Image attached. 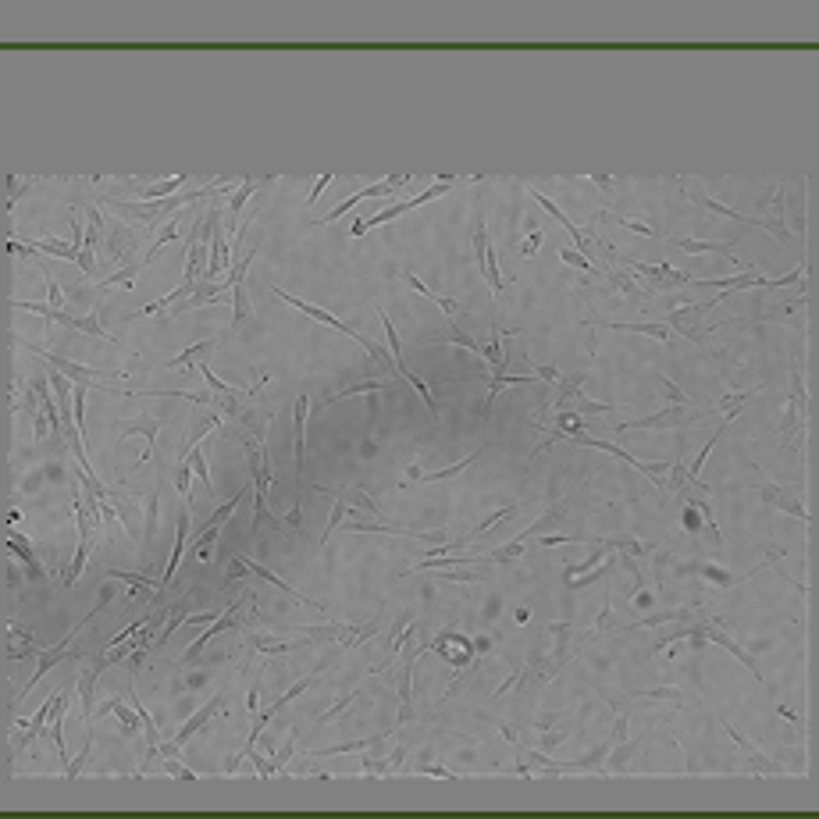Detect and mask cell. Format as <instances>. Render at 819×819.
I'll list each match as a JSON object with an SVG mask.
<instances>
[{"mask_svg":"<svg viewBox=\"0 0 819 819\" xmlns=\"http://www.w3.org/2000/svg\"><path fill=\"white\" fill-rule=\"evenodd\" d=\"M89 752H93V734L86 730V744H82V752H79L75 759H71V762H68V769H64V777H68V780H75V777L82 773V766H86Z\"/></svg>","mask_w":819,"mask_h":819,"instance_id":"cell-42","label":"cell"},{"mask_svg":"<svg viewBox=\"0 0 819 819\" xmlns=\"http://www.w3.org/2000/svg\"><path fill=\"white\" fill-rule=\"evenodd\" d=\"M388 388V381H357V385H350V388H342L339 395H332V399H325L321 403V410H328V406H335V403H342V399H350V395H360V392H385Z\"/></svg>","mask_w":819,"mask_h":819,"instance_id":"cell-26","label":"cell"},{"mask_svg":"<svg viewBox=\"0 0 819 819\" xmlns=\"http://www.w3.org/2000/svg\"><path fill=\"white\" fill-rule=\"evenodd\" d=\"M192 289H196V285H189V282H182V285H179L175 292H168V296H161V300H157V303H150V307H143V310H139V314H132L129 321H136V317H150V314H161L164 307H171V303H179V300H182V296H189Z\"/></svg>","mask_w":819,"mask_h":819,"instance_id":"cell-23","label":"cell"},{"mask_svg":"<svg viewBox=\"0 0 819 819\" xmlns=\"http://www.w3.org/2000/svg\"><path fill=\"white\" fill-rule=\"evenodd\" d=\"M179 463H189L192 470H196V474H200V481L207 485V499H214V481H210V474H207V453L200 449V445H196V449H189V456L186 460H179Z\"/></svg>","mask_w":819,"mask_h":819,"instance_id":"cell-25","label":"cell"},{"mask_svg":"<svg viewBox=\"0 0 819 819\" xmlns=\"http://www.w3.org/2000/svg\"><path fill=\"white\" fill-rule=\"evenodd\" d=\"M406 182H410V175H406V179H403V175H392V179H385L381 186H367V189H360V192H353V196H350V200H342V204H339L335 210H328L325 217H321V221H317V225H332V221H339L342 214H350V210H353V207H357L360 200H370V196H385V192H392V189H399V186H406Z\"/></svg>","mask_w":819,"mask_h":819,"instance_id":"cell-7","label":"cell"},{"mask_svg":"<svg viewBox=\"0 0 819 819\" xmlns=\"http://www.w3.org/2000/svg\"><path fill=\"white\" fill-rule=\"evenodd\" d=\"M182 182H186V175H179V179H164V182H157V186H150V189H143V200H146V204H154V200H168V196L175 192Z\"/></svg>","mask_w":819,"mask_h":819,"instance_id":"cell-34","label":"cell"},{"mask_svg":"<svg viewBox=\"0 0 819 819\" xmlns=\"http://www.w3.org/2000/svg\"><path fill=\"white\" fill-rule=\"evenodd\" d=\"M210 350H214V339H207V342H196L192 350H186V353H179V357H171V360H168V367H186L189 360H204Z\"/></svg>","mask_w":819,"mask_h":819,"instance_id":"cell-36","label":"cell"},{"mask_svg":"<svg viewBox=\"0 0 819 819\" xmlns=\"http://www.w3.org/2000/svg\"><path fill=\"white\" fill-rule=\"evenodd\" d=\"M634 699H669V702H681L684 691L681 687H652V691H634Z\"/></svg>","mask_w":819,"mask_h":819,"instance_id":"cell-45","label":"cell"},{"mask_svg":"<svg viewBox=\"0 0 819 819\" xmlns=\"http://www.w3.org/2000/svg\"><path fill=\"white\" fill-rule=\"evenodd\" d=\"M606 574H609V563H606V566H602V570H595V574H588V577H584V581H566V588H588V584H591V581H602V577H606Z\"/></svg>","mask_w":819,"mask_h":819,"instance_id":"cell-54","label":"cell"},{"mask_svg":"<svg viewBox=\"0 0 819 819\" xmlns=\"http://www.w3.org/2000/svg\"><path fill=\"white\" fill-rule=\"evenodd\" d=\"M417 773H431V777L456 780V773H453V769H445V766H438V762H420V766H417Z\"/></svg>","mask_w":819,"mask_h":819,"instance_id":"cell-51","label":"cell"},{"mask_svg":"<svg viewBox=\"0 0 819 819\" xmlns=\"http://www.w3.org/2000/svg\"><path fill=\"white\" fill-rule=\"evenodd\" d=\"M474 253H478V264H485V253H488V232H485V217L478 214V225H474Z\"/></svg>","mask_w":819,"mask_h":819,"instance_id":"cell-48","label":"cell"},{"mask_svg":"<svg viewBox=\"0 0 819 819\" xmlns=\"http://www.w3.org/2000/svg\"><path fill=\"white\" fill-rule=\"evenodd\" d=\"M702 577H705V581H712L716 588H730V584H737V577L730 574V570H723V566H712V563H705V566H702Z\"/></svg>","mask_w":819,"mask_h":819,"instance_id":"cell-39","label":"cell"},{"mask_svg":"<svg viewBox=\"0 0 819 819\" xmlns=\"http://www.w3.org/2000/svg\"><path fill=\"white\" fill-rule=\"evenodd\" d=\"M64 712H68V699H57V702H54V712H51V737H54V744H57V755H61V759L68 755V748H64V730H61Z\"/></svg>","mask_w":819,"mask_h":819,"instance_id":"cell-24","label":"cell"},{"mask_svg":"<svg viewBox=\"0 0 819 819\" xmlns=\"http://www.w3.org/2000/svg\"><path fill=\"white\" fill-rule=\"evenodd\" d=\"M296 737H300V730H292V734H289V741H285V748H282V752H275V759L267 762V777H275V773H282V769H285V759H289V755H292V748H296Z\"/></svg>","mask_w":819,"mask_h":819,"instance_id":"cell-40","label":"cell"},{"mask_svg":"<svg viewBox=\"0 0 819 819\" xmlns=\"http://www.w3.org/2000/svg\"><path fill=\"white\" fill-rule=\"evenodd\" d=\"M189 602H192V595H186V599H182V602L175 606V613L168 616V627H164V631H161V634L154 638V649H157V645H164V641H168L171 634H175V627H182L186 620H189V613H182V609H189Z\"/></svg>","mask_w":819,"mask_h":819,"instance_id":"cell-28","label":"cell"},{"mask_svg":"<svg viewBox=\"0 0 819 819\" xmlns=\"http://www.w3.org/2000/svg\"><path fill=\"white\" fill-rule=\"evenodd\" d=\"M175 235H179V221H168V225H164V232H161V239H157V242L150 246V253H146V257H143V267H146V264H150V260H154V257H157V253H161V250H164V246H168L171 239H175Z\"/></svg>","mask_w":819,"mask_h":819,"instance_id":"cell-41","label":"cell"},{"mask_svg":"<svg viewBox=\"0 0 819 819\" xmlns=\"http://www.w3.org/2000/svg\"><path fill=\"white\" fill-rule=\"evenodd\" d=\"M350 531H385V534H403V538H420V541H438L442 534L413 531V528H395V524H345Z\"/></svg>","mask_w":819,"mask_h":819,"instance_id":"cell-21","label":"cell"},{"mask_svg":"<svg viewBox=\"0 0 819 819\" xmlns=\"http://www.w3.org/2000/svg\"><path fill=\"white\" fill-rule=\"evenodd\" d=\"M613 221H616L620 228H631V232H638V235H649V239H656V235H659L652 225H645V221H634V217H620V214H613Z\"/></svg>","mask_w":819,"mask_h":819,"instance_id":"cell-47","label":"cell"},{"mask_svg":"<svg viewBox=\"0 0 819 819\" xmlns=\"http://www.w3.org/2000/svg\"><path fill=\"white\" fill-rule=\"evenodd\" d=\"M235 609H239V602L225 606V609H221V616L214 620V627H207L200 638H196V641L189 645V649H186V656H182V663H186V666H189V663H196V656H200V652L207 649V641H214L221 631H232V627H235Z\"/></svg>","mask_w":819,"mask_h":819,"instance_id":"cell-10","label":"cell"},{"mask_svg":"<svg viewBox=\"0 0 819 819\" xmlns=\"http://www.w3.org/2000/svg\"><path fill=\"white\" fill-rule=\"evenodd\" d=\"M8 549H11V552H15V556H18L21 563L29 566V577H33V581H43V577H46V574H43V566L36 563V552H33V545H29L26 538H21V534L8 531Z\"/></svg>","mask_w":819,"mask_h":819,"instance_id":"cell-17","label":"cell"},{"mask_svg":"<svg viewBox=\"0 0 819 819\" xmlns=\"http://www.w3.org/2000/svg\"><path fill=\"white\" fill-rule=\"evenodd\" d=\"M186 534H189V510H182V516H179L175 549H171V559H168V570H164V581H161V584H168L171 577H175V566H179V559H182V549H186Z\"/></svg>","mask_w":819,"mask_h":819,"instance_id":"cell-22","label":"cell"},{"mask_svg":"<svg viewBox=\"0 0 819 819\" xmlns=\"http://www.w3.org/2000/svg\"><path fill=\"white\" fill-rule=\"evenodd\" d=\"M684 616H691V609H666V613H652V616L638 620V624H627L624 631H645V627H659V624H669V620H684Z\"/></svg>","mask_w":819,"mask_h":819,"instance_id":"cell-27","label":"cell"},{"mask_svg":"<svg viewBox=\"0 0 819 819\" xmlns=\"http://www.w3.org/2000/svg\"><path fill=\"white\" fill-rule=\"evenodd\" d=\"M257 189H260V182H257V179H246V182H242V189H239V192H232V204H228V210H232V221H235V214L246 207V200H250V196H253Z\"/></svg>","mask_w":819,"mask_h":819,"instance_id":"cell-38","label":"cell"},{"mask_svg":"<svg viewBox=\"0 0 819 819\" xmlns=\"http://www.w3.org/2000/svg\"><path fill=\"white\" fill-rule=\"evenodd\" d=\"M93 684H96V674L86 669V674L79 677V699H82V719H86V723H93Z\"/></svg>","mask_w":819,"mask_h":819,"instance_id":"cell-32","label":"cell"},{"mask_svg":"<svg viewBox=\"0 0 819 819\" xmlns=\"http://www.w3.org/2000/svg\"><path fill=\"white\" fill-rule=\"evenodd\" d=\"M591 182H595V186H599L602 192H613V179H606V175H595Z\"/></svg>","mask_w":819,"mask_h":819,"instance_id":"cell-62","label":"cell"},{"mask_svg":"<svg viewBox=\"0 0 819 819\" xmlns=\"http://www.w3.org/2000/svg\"><path fill=\"white\" fill-rule=\"evenodd\" d=\"M602 328H613V332H641V335H652V339H659V342H669V332L666 325H631V321H599Z\"/></svg>","mask_w":819,"mask_h":819,"instance_id":"cell-20","label":"cell"},{"mask_svg":"<svg viewBox=\"0 0 819 819\" xmlns=\"http://www.w3.org/2000/svg\"><path fill=\"white\" fill-rule=\"evenodd\" d=\"M207 189H196V192H186V196H168V200H154V204H129V200H114V207L121 214H132V217H143V221H157L164 210H179L186 204H196L204 200Z\"/></svg>","mask_w":819,"mask_h":819,"instance_id":"cell-4","label":"cell"},{"mask_svg":"<svg viewBox=\"0 0 819 819\" xmlns=\"http://www.w3.org/2000/svg\"><path fill=\"white\" fill-rule=\"evenodd\" d=\"M677 250H687V253H730V246H719V242H694V239H669Z\"/></svg>","mask_w":819,"mask_h":819,"instance_id":"cell-33","label":"cell"},{"mask_svg":"<svg viewBox=\"0 0 819 819\" xmlns=\"http://www.w3.org/2000/svg\"><path fill=\"white\" fill-rule=\"evenodd\" d=\"M385 734H375V737H360V741H350V744H332V748H317L314 755H342V752H363V748H375Z\"/></svg>","mask_w":819,"mask_h":819,"instance_id":"cell-31","label":"cell"},{"mask_svg":"<svg viewBox=\"0 0 819 819\" xmlns=\"http://www.w3.org/2000/svg\"><path fill=\"white\" fill-rule=\"evenodd\" d=\"M627 737V712L616 719V730H613V741H624Z\"/></svg>","mask_w":819,"mask_h":819,"instance_id":"cell-60","label":"cell"},{"mask_svg":"<svg viewBox=\"0 0 819 819\" xmlns=\"http://www.w3.org/2000/svg\"><path fill=\"white\" fill-rule=\"evenodd\" d=\"M307 410H310V399L300 395L296 399V474L303 478V467H307Z\"/></svg>","mask_w":819,"mask_h":819,"instance_id":"cell-15","label":"cell"},{"mask_svg":"<svg viewBox=\"0 0 819 819\" xmlns=\"http://www.w3.org/2000/svg\"><path fill=\"white\" fill-rule=\"evenodd\" d=\"M271 292H275V296H278V300H282V303H289V307H296V310H303L307 317H314V321H321V325H328V328H335V332H342V335H350L353 342H360V345H363V350H367V357H370V360H385V353L378 350V345H375V342H367V339H363L360 332H353L350 325H342V321H339V317H332V314H325V310H321V307H310L307 300H300V296H292V292H282V289H271Z\"/></svg>","mask_w":819,"mask_h":819,"instance_id":"cell-1","label":"cell"},{"mask_svg":"<svg viewBox=\"0 0 819 819\" xmlns=\"http://www.w3.org/2000/svg\"><path fill=\"white\" fill-rule=\"evenodd\" d=\"M684 528H687V531H699V528H702V520H699V513H694V506H687V513H684Z\"/></svg>","mask_w":819,"mask_h":819,"instance_id":"cell-59","label":"cell"},{"mask_svg":"<svg viewBox=\"0 0 819 819\" xmlns=\"http://www.w3.org/2000/svg\"><path fill=\"white\" fill-rule=\"evenodd\" d=\"M541 239H545V235H541V232L534 228V232L528 235V242H524V246H520V253H524V257H531V253L538 250V246H541Z\"/></svg>","mask_w":819,"mask_h":819,"instance_id":"cell-56","label":"cell"},{"mask_svg":"<svg viewBox=\"0 0 819 819\" xmlns=\"http://www.w3.org/2000/svg\"><path fill=\"white\" fill-rule=\"evenodd\" d=\"M360 694H363L360 687H357V691H350V694H342V699H339V702H335L332 709H325V712H321V716H317V723H328V719H332V716H339V712H342L345 705H350V702H357V699H360Z\"/></svg>","mask_w":819,"mask_h":819,"instance_id":"cell-46","label":"cell"},{"mask_svg":"<svg viewBox=\"0 0 819 819\" xmlns=\"http://www.w3.org/2000/svg\"><path fill=\"white\" fill-rule=\"evenodd\" d=\"M691 200L699 204V207H705V210H712V214H719V217H734V221H744V225H755V228H766V232H773L780 242H787L791 239V232L780 225V221H769V217H752V214H741V210H730V207H723V204H716V200H709V196H699V192H691Z\"/></svg>","mask_w":819,"mask_h":819,"instance_id":"cell-5","label":"cell"},{"mask_svg":"<svg viewBox=\"0 0 819 819\" xmlns=\"http://www.w3.org/2000/svg\"><path fill=\"white\" fill-rule=\"evenodd\" d=\"M157 431H161V420H157V417H154V420H132V424H118V435H143V438H146V453L139 456V467L150 460V449H154Z\"/></svg>","mask_w":819,"mask_h":819,"instance_id":"cell-18","label":"cell"},{"mask_svg":"<svg viewBox=\"0 0 819 819\" xmlns=\"http://www.w3.org/2000/svg\"><path fill=\"white\" fill-rule=\"evenodd\" d=\"M602 545H606V549H620L624 556H649V552H652V545H649V549H645L641 541H634V538H627V534H620V538H609V541H602Z\"/></svg>","mask_w":819,"mask_h":819,"instance_id":"cell-35","label":"cell"},{"mask_svg":"<svg viewBox=\"0 0 819 819\" xmlns=\"http://www.w3.org/2000/svg\"><path fill=\"white\" fill-rule=\"evenodd\" d=\"M755 492H759V499L762 503H769V506H777V510H784V513H794L798 520H805V506L794 499V495L787 492V488H777V485H755Z\"/></svg>","mask_w":819,"mask_h":819,"instance_id":"cell-14","label":"cell"},{"mask_svg":"<svg viewBox=\"0 0 819 819\" xmlns=\"http://www.w3.org/2000/svg\"><path fill=\"white\" fill-rule=\"evenodd\" d=\"M659 381H663V388H666V395H669V399H674L677 406H687V395H684V392H681V388H677L674 381H669L666 375H659Z\"/></svg>","mask_w":819,"mask_h":819,"instance_id":"cell-53","label":"cell"},{"mask_svg":"<svg viewBox=\"0 0 819 819\" xmlns=\"http://www.w3.org/2000/svg\"><path fill=\"white\" fill-rule=\"evenodd\" d=\"M559 260L563 264H570V267H581V271H591V275H602V267H595L584 253H577V250H559Z\"/></svg>","mask_w":819,"mask_h":819,"instance_id":"cell-44","label":"cell"},{"mask_svg":"<svg viewBox=\"0 0 819 819\" xmlns=\"http://www.w3.org/2000/svg\"><path fill=\"white\" fill-rule=\"evenodd\" d=\"M727 424H730V417H727V420H723V424H719V428H716V435H712L709 442H705V449H702L699 456H694V463L687 467V478H691V481H699V474H702V467H705V460H709V453H712V445H716L719 438H723V431H727Z\"/></svg>","mask_w":819,"mask_h":819,"instance_id":"cell-29","label":"cell"},{"mask_svg":"<svg viewBox=\"0 0 819 819\" xmlns=\"http://www.w3.org/2000/svg\"><path fill=\"white\" fill-rule=\"evenodd\" d=\"M652 606V595H645V591H638V609H649Z\"/></svg>","mask_w":819,"mask_h":819,"instance_id":"cell-63","label":"cell"},{"mask_svg":"<svg viewBox=\"0 0 819 819\" xmlns=\"http://www.w3.org/2000/svg\"><path fill=\"white\" fill-rule=\"evenodd\" d=\"M210 221V264H207V278H214L221 267H228V246H225V228H221V210L214 207L207 214Z\"/></svg>","mask_w":819,"mask_h":819,"instance_id":"cell-12","label":"cell"},{"mask_svg":"<svg viewBox=\"0 0 819 819\" xmlns=\"http://www.w3.org/2000/svg\"><path fill=\"white\" fill-rule=\"evenodd\" d=\"M485 449H478V453H470V456H463L460 463H453V467H442V470H431V474H420V481H445V478H456L460 470H467L470 463H478V456H481Z\"/></svg>","mask_w":819,"mask_h":819,"instance_id":"cell-30","label":"cell"},{"mask_svg":"<svg viewBox=\"0 0 819 819\" xmlns=\"http://www.w3.org/2000/svg\"><path fill=\"white\" fill-rule=\"evenodd\" d=\"M606 253H609L613 260H624L631 271H638L641 278H649V292L677 289V285H691V275H687V271H677V267H669V264H641V260H634V257H620V253H613L609 246H606Z\"/></svg>","mask_w":819,"mask_h":819,"instance_id":"cell-2","label":"cell"},{"mask_svg":"<svg viewBox=\"0 0 819 819\" xmlns=\"http://www.w3.org/2000/svg\"><path fill=\"white\" fill-rule=\"evenodd\" d=\"M531 196H534V200H538V204H541V207L549 210V214H552V217L559 221V225H563V228L570 232V239L577 242V253H588V250H591V246H588V239H584V232H581V228L574 225V221H570V217H566V214H563V210H559V207H556L552 200H549V196H545V192H538V189H531Z\"/></svg>","mask_w":819,"mask_h":819,"instance_id":"cell-16","label":"cell"},{"mask_svg":"<svg viewBox=\"0 0 819 819\" xmlns=\"http://www.w3.org/2000/svg\"><path fill=\"white\" fill-rule=\"evenodd\" d=\"M449 342H453V345H463V350H470V353H481V345H478L474 339H470V335H463L456 325H453V335H449Z\"/></svg>","mask_w":819,"mask_h":819,"instance_id":"cell-52","label":"cell"},{"mask_svg":"<svg viewBox=\"0 0 819 819\" xmlns=\"http://www.w3.org/2000/svg\"><path fill=\"white\" fill-rule=\"evenodd\" d=\"M342 520H345V503L339 499V503H335V510H332V524H328V531H325V534H321V549H325V545H328V538H332V531H335V528H342Z\"/></svg>","mask_w":819,"mask_h":819,"instance_id":"cell-49","label":"cell"},{"mask_svg":"<svg viewBox=\"0 0 819 819\" xmlns=\"http://www.w3.org/2000/svg\"><path fill=\"white\" fill-rule=\"evenodd\" d=\"M755 392H759V385H752V388H744V392H737V395H727V399H719V406H723V410H727V417L734 420V417L741 413V406H744V403H748V399H752V395H755Z\"/></svg>","mask_w":819,"mask_h":819,"instance_id":"cell-37","label":"cell"},{"mask_svg":"<svg viewBox=\"0 0 819 819\" xmlns=\"http://www.w3.org/2000/svg\"><path fill=\"white\" fill-rule=\"evenodd\" d=\"M221 705H225V694H214V699H210V702H207L200 712H196V716L189 719V723H186L179 734H175V741H171V744H161V752H157V755H175V752H179V744H186V741H189L196 730H204V727L210 723V719H214V712H217Z\"/></svg>","mask_w":819,"mask_h":819,"instance_id":"cell-8","label":"cell"},{"mask_svg":"<svg viewBox=\"0 0 819 819\" xmlns=\"http://www.w3.org/2000/svg\"><path fill=\"white\" fill-rule=\"evenodd\" d=\"M687 420H691V413L674 403V406H666V410H659V413L638 417V420H631V424H620L616 435H620V431H631V428H681V424H687Z\"/></svg>","mask_w":819,"mask_h":819,"instance_id":"cell-9","label":"cell"},{"mask_svg":"<svg viewBox=\"0 0 819 819\" xmlns=\"http://www.w3.org/2000/svg\"><path fill=\"white\" fill-rule=\"evenodd\" d=\"M200 375H204V378H207V385H210V388H214V392H217V395H221V399H235V388H232V385H225V381H221V378H217V375H214V370H210V367H207V360H204V363H200Z\"/></svg>","mask_w":819,"mask_h":819,"instance_id":"cell-43","label":"cell"},{"mask_svg":"<svg viewBox=\"0 0 819 819\" xmlns=\"http://www.w3.org/2000/svg\"><path fill=\"white\" fill-rule=\"evenodd\" d=\"M43 278H46V296H51V307L57 310V307L64 303V296H61V289H57V282H54V275H51V271H46V267H43Z\"/></svg>","mask_w":819,"mask_h":819,"instance_id":"cell-50","label":"cell"},{"mask_svg":"<svg viewBox=\"0 0 819 819\" xmlns=\"http://www.w3.org/2000/svg\"><path fill=\"white\" fill-rule=\"evenodd\" d=\"M538 378H545V381H559L556 367H538Z\"/></svg>","mask_w":819,"mask_h":819,"instance_id":"cell-61","label":"cell"},{"mask_svg":"<svg viewBox=\"0 0 819 819\" xmlns=\"http://www.w3.org/2000/svg\"><path fill=\"white\" fill-rule=\"evenodd\" d=\"M406 285H410V289H417L420 296H424V300H431V303H438V307L445 310V317H456V314H460V303H456V300H449V296H438L435 289H428V285H424V282H420L417 275H410V271H406Z\"/></svg>","mask_w":819,"mask_h":819,"instance_id":"cell-19","label":"cell"},{"mask_svg":"<svg viewBox=\"0 0 819 819\" xmlns=\"http://www.w3.org/2000/svg\"><path fill=\"white\" fill-rule=\"evenodd\" d=\"M723 730H727V737L741 748V755H744V769H748V773H784V766H777L773 759H766V755H762V752H759L755 744H752L748 737H744L741 730H734V723H723Z\"/></svg>","mask_w":819,"mask_h":819,"instance_id":"cell-6","label":"cell"},{"mask_svg":"<svg viewBox=\"0 0 819 819\" xmlns=\"http://www.w3.org/2000/svg\"><path fill=\"white\" fill-rule=\"evenodd\" d=\"M164 769H168V773H175V777H182V780H196V777H192V769H186V766H182V762H175V759H168V762H164Z\"/></svg>","mask_w":819,"mask_h":819,"instance_id":"cell-55","label":"cell"},{"mask_svg":"<svg viewBox=\"0 0 819 819\" xmlns=\"http://www.w3.org/2000/svg\"><path fill=\"white\" fill-rule=\"evenodd\" d=\"M332 179H335V175H321V179L314 182V189H310V196H307V204H314V200H317V196H321V189H325V186H328Z\"/></svg>","mask_w":819,"mask_h":819,"instance_id":"cell-58","label":"cell"},{"mask_svg":"<svg viewBox=\"0 0 819 819\" xmlns=\"http://www.w3.org/2000/svg\"><path fill=\"white\" fill-rule=\"evenodd\" d=\"M699 627H702V638H709V641H716V645H719V649H727L730 656H737V659H741L744 666H748V669H752V677H755V681H762V669H759V663H755V656H752V652H744V649H741V645H737V641H734L730 634H723V631H716L712 624H699Z\"/></svg>","mask_w":819,"mask_h":819,"instance_id":"cell-13","label":"cell"},{"mask_svg":"<svg viewBox=\"0 0 819 819\" xmlns=\"http://www.w3.org/2000/svg\"><path fill=\"white\" fill-rule=\"evenodd\" d=\"M21 345L26 350H33V353H39V357H46L64 378H71V381H79V385H89L93 378H125L121 370H96V367H82V363H75V360H64V357H57V353H51V350H43V345H36V342H26L21 339Z\"/></svg>","mask_w":819,"mask_h":819,"instance_id":"cell-3","label":"cell"},{"mask_svg":"<svg viewBox=\"0 0 819 819\" xmlns=\"http://www.w3.org/2000/svg\"><path fill=\"white\" fill-rule=\"evenodd\" d=\"M574 541H581L577 534H552V538H541V545L549 549V545H574Z\"/></svg>","mask_w":819,"mask_h":819,"instance_id":"cell-57","label":"cell"},{"mask_svg":"<svg viewBox=\"0 0 819 819\" xmlns=\"http://www.w3.org/2000/svg\"><path fill=\"white\" fill-rule=\"evenodd\" d=\"M709 310H712L709 303H691V307H684V310H674V314H669V317L663 321V325H666L669 332H681V335H687L691 342H699V345H702V335L694 332V321H702Z\"/></svg>","mask_w":819,"mask_h":819,"instance_id":"cell-11","label":"cell"}]
</instances>
